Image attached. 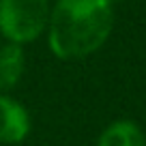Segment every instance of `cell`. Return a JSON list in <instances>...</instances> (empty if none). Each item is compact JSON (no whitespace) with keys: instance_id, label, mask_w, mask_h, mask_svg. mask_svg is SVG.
I'll return each mask as SVG.
<instances>
[{"instance_id":"obj_4","label":"cell","mask_w":146,"mask_h":146,"mask_svg":"<svg viewBox=\"0 0 146 146\" xmlns=\"http://www.w3.org/2000/svg\"><path fill=\"white\" fill-rule=\"evenodd\" d=\"M26 69V54L17 43H7L0 47V90H11L17 86Z\"/></svg>"},{"instance_id":"obj_3","label":"cell","mask_w":146,"mask_h":146,"mask_svg":"<svg viewBox=\"0 0 146 146\" xmlns=\"http://www.w3.org/2000/svg\"><path fill=\"white\" fill-rule=\"evenodd\" d=\"M30 133V116L19 101L0 92V144H19Z\"/></svg>"},{"instance_id":"obj_1","label":"cell","mask_w":146,"mask_h":146,"mask_svg":"<svg viewBox=\"0 0 146 146\" xmlns=\"http://www.w3.org/2000/svg\"><path fill=\"white\" fill-rule=\"evenodd\" d=\"M112 28L110 0H58L47 22L50 50L60 60L86 58L108 41Z\"/></svg>"},{"instance_id":"obj_5","label":"cell","mask_w":146,"mask_h":146,"mask_svg":"<svg viewBox=\"0 0 146 146\" xmlns=\"http://www.w3.org/2000/svg\"><path fill=\"white\" fill-rule=\"evenodd\" d=\"M97 146H146V135L133 120H114L103 129Z\"/></svg>"},{"instance_id":"obj_2","label":"cell","mask_w":146,"mask_h":146,"mask_svg":"<svg viewBox=\"0 0 146 146\" xmlns=\"http://www.w3.org/2000/svg\"><path fill=\"white\" fill-rule=\"evenodd\" d=\"M50 22L47 0H0V35L9 43H30Z\"/></svg>"}]
</instances>
